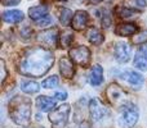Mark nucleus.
Instances as JSON below:
<instances>
[{"label": "nucleus", "mask_w": 147, "mask_h": 128, "mask_svg": "<svg viewBox=\"0 0 147 128\" xmlns=\"http://www.w3.org/2000/svg\"><path fill=\"white\" fill-rule=\"evenodd\" d=\"M54 63V55L44 46L28 49L18 62V72L28 77H41Z\"/></svg>", "instance_id": "f257e3e1"}, {"label": "nucleus", "mask_w": 147, "mask_h": 128, "mask_svg": "<svg viewBox=\"0 0 147 128\" xmlns=\"http://www.w3.org/2000/svg\"><path fill=\"white\" fill-rule=\"evenodd\" d=\"M9 115L16 124H27L31 119V100L23 96H14L9 103Z\"/></svg>", "instance_id": "f03ea898"}, {"label": "nucleus", "mask_w": 147, "mask_h": 128, "mask_svg": "<svg viewBox=\"0 0 147 128\" xmlns=\"http://www.w3.org/2000/svg\"><path fill=\"white\" fill-rule=\"evenodd\" d=\"M140 118L138 108L133 103H127L120 106V115H119V124L124 128H133Z\"/></svg>", "instance_id": "7ed1b4c3"}, {"label": "nucleus", "mask_w": 147, "mask_h": 128, "mask_svg": "<svg viewBox=\"0 0 147 128\" xmlns=\"http://www.w3.org/2000/svg\"><path fill=\"white\" fill-rule=\"evenodd\" d=\"M70 108L69 104H63V105L58 106V108L53 109L52 113L49 114V121H51L52 128H65L69 121L70 115Z\"/></svg>", "instance_id": "20e7f679"}, {"label": "nucleus", "mask_w": 147, "mask_h": 128, "mask_svg": "<svg viewBox=\"0 0 147 128\" xmlns=\"http://www.w3.org/2000/svg\"><path fill=\"white\" fill-rule=\"evenodd\" d=\"M89 113H90L92 121L94 123H98V122L106 119L107 117H110V110L106 105H103L99 99L93 97L89 103Z\"/></svg>", "instance_id": "39448f33"}, {"label": "nucleus", "mask_w": 147, "mask_h": 128, "mask_svg": "<svg viewBox=\"0 0 147 128\" xmlns=\"http://www.w3.org/2000/svg\"><path fill=\"white\" fill-rule=\"evenodd\" d=\"M106 96H107L110 103H111L112 105H116V106H119V105L123 106L124 104L129 103L127 92H125L120 86L115 85V83H112V85H110L109 87H107Z\"/></svg>", "instance_id": "423d86ee"}, {"label": "nucleus", "mask_w": 147, "mask_h": 128, "mask_svg": "<svg viewBox=\"0 0 147 128\" xmlns=\"http://www.w3.org/2000/svg\"><path fill=\"white\" fill-rule=\"evenodd\" d=\"M90 50L86 46H78L70 50L71 60L80 67H88L90 64Z\"/></svg>", "instance_id": "0eeeda50"}, {"label": "nucleus", "mask_w": 147, "mask_h": 128, "mask_svg": "<svg viewBox=\"0 0 147 128\" xmlns=\"http://www.w3.org/2000/svg\"><path fill=\"white\" fill-rule=\"evenodd\" d=\"M58 37H59L58 30L57 28H52V30H45L39 33L38 41L41 45H44V48H53V46H57Z\"/></svg>", "instance_id": "6e6552de"}, {"label": "nucleus", "mask_w": 147, "mask_h": 128, "mask_svg": "<svg viewBox=\"0 0 147 128\" xmlns=\"http://www.w3.org/2000/svg\"><path fill=\"white\" fill-rule=\"evenodd\" d=\"M115 59L119 63H127L130 59V46L125 42H117L115 46Z\"/></svg>", "instance_id": "1a4fd4ad"}, {"label": "nucleus", "mask_w": 147, "mask_h": 128, "mask_svg": "<svg viewBox=\"0 0 147 128\" xmlns=\"http://www.w3.org/2000/svg\"><path fill=\"white\" fill-rule=\"evenodd\" d=\"M121 78L124 81H127L132 87L134 88H140L143 85V77L141 73L136 72V70H125L124 73H121Z\"/></svg>", "instance_id": "9d476101"}, {"label": "nucleus", "mask_w": 147, "mask_h": 128, "mask_svg": "<svg viewBox=\"0 0 147 128\" xmlns=\"http://www.w3.org/2000/svg\"><path fill=\"white\" fill-rule=\"evenodd\" d=\"M88 21H89V15L85 10H78V12L74 14V18H72V28L75 31H81L86 27L88 25Z\"/></svg>", "instance_id": "9b49d317"}, {"label": "nucleus", "mask_w": 147, "mask_h": 128, "mask_svg": "<svg viewBox=\"0 0 147 128\" xmlns=\"http://www.w3.org/2000/svg\"><path fill=\"white\" fill-rule=\"evenodd\" d=\"M59 72L65 78H72L75 74V68H74L72 62L66 56H62L59 59Z\"/></svg>", "instance_id": "f8f14e48"}, {"label": "nucleus", "mask_w": 147, "mask_h": 128, "mask_svg": "<svg viewBox=\"0 0 147 128\" xmlns=\"http://www.w3.org/2000/svg\"><path fill=\"white\" fill-rule=\"evenodd\" d=\"M88 81L92 86H99L103 82V68L101 65H94L88 74Z\"/></svg>", "instance_id": "ddd939ff"}, {"label": "nucleus", "mask_w": 147, "mask_h": 128, "mask_svg": "<svg viewBox=\"0 0 147 128\" xmlns=\"http://www.w3.org/2000/svg\"><path fill=\"white\" fill-rule=\"evenodd\" d=\"M138 31V27L134 23H120L115 28V33L117 36H133Z\"/></svg>", "instance_id": "4468645a"}, {"label": "nucleus", "mask_w": 147, "mask_h": 128, "mask_svg": "<svg viewBox=\"0 0 147 128\" xmlns=\"http://www.w3.org/2000/svg\"><path fill=\"white\" fill-rule=\"evenodd\" d=\"M36 106L39 108L40 111H49L53 110L56 106V100L48 96H39L36 99Z\"/></svg>", "instance_id": "2eb2a0df"}, {"label": "nucleus", "mask_w": 147, "mask_h": 128, "mask_svg": "<svg viewBox=\"0 0 147 128\" xmlns=\"http://www.w3.org/2000/svg\"><path fill=\"white\" fill-rule=\"evenodd\" d=\"M28 15H30L31 19L36 21L41 19V18L47 17L48 15V8L45 5H39V7H32L28 9Z\"/></svg>", "instance_id": "dca6fc26"}, {"label": "nucleus", "mask_w": 147, "mask_h": 128, "mask_svg": "<svg viewBox=\"0 0 147 128\" xmlns=\"http://www.w3.org/2000/svg\"><path fill=\"white\" fill-rule=\"evenodd\" d=\"M23 19V13L20 10H7L3 13V21L8 23H20Z\"/></svg>", "instance_id": "f3484780"}, {"label": "nucleus", "mask_w": 147, "mask_h": 128, "mask_svg": "<svg viewBox=\"0 0 147 128\" xmlns=\"http://www.w3.org/2000/svg\"><path fill=\"white\" fill-rule=\"evenodd\" d=\"M133 64L140 70H147V56H146V53L143 49H140V50L136 53Z\"/></svg>", "instance_id": "a211bd4d"}, {"label": "nucleus", "mask_w": 147, "mask_h": 128, "mask_svg": "<svg viewBox=\"0 0 147 128\" xmlns=\"http://www.w3.org/2000/svg\"><path fill=\"white\" fill-rule=\"evenodd\" d=\"M86 37H88L89 42L93 44V45H97V46L101 45V44L103 42V35H102L101 31L96 27L89 28L88 33H86Z\"/></svg>", "instance_id": "6ab92c4d"}, {"label": "nucleus", "mask_w": 147, "mask_h": 128, "mask_svg": "<svg viewBox=\"0 0 147 128\" xmlns=\"http://www.w3.org/2000/svg\"><path fill=\"white\" fill-rule=\"evenodd\" d=\"M115 13L117 14V17L123 18V19H132V18L137 17L140 14V12L136 9H130V8H127V7H117Z\"/></svg>", "instance_id": "aec40b11"}, {"label": "nucleus", "mask_w": 147, "mask_h": 128, "mask_svg": "<svg viewBox=\"0 0 147 128\" xmlns=\"http://www.w3.org/2000/svg\"><path fill=\"white\" fill-rule=\"evenodd\" d=\"M21 90L23 91L25 94H28V95H31V94H36L39 90H40V85H39L38 82H35V81H22L21 82Z\"/></svg>", "instance_id": "412c9836"}, {"label": "nucleus", "mask_w": 147, "mask_h": 128, "mask_svg": "<svg viewBox=\"0 0 147 128\" xmlns=\"http://www.w3.org/2000/svg\"><path fill=\"white\" fill-rule=\"evenodd\" d=\"M72 41H74V33L71 31H65L59 36V45H61V48H69Z\"/></svg>", "instance_id": "4be33fe9"}, {"label": "nucleus", "mask_w": 147, "mask_h": 128, "mask_svg": "<svg viewBox=\"0 0 147 128\" xmlns=\"http://www.w3.org/2000/svg\"><path fill=\"white\" fill-rule=\"evenodd\" d=\"M72 12L67 8H62L61 9V15H59V21L63 26H69L72 22Z\"/></svg>", "instance_id": "5701e85b"}, {"label": "nucleus", "mask_w": 147, "mask_h": 128, "mask_svg": "<svg viewBox=\"0 0 147 128\" xmlns=\"http://www.w3.org/2000/svg\"><path fill=\"white\" fill-rule=\"evenodd\" d=\"M58 77L57 76H52V77L47 78L45 81H43V83H41V86H43L44 88H54L58 86Z\"/></svg>", "instance_id": "b1692460"}, {"label": "nucleus", "mask_w": 147, "mask_h": 128, "mask_svg": "<svg viewBox=\"0 0 147 128\" xmlns=\"http://www.w3.org/2000/svg\"><path fill=\"white\" fill-rule=\"evenodd\" d=\"M103 17H102V26L105 28H109L111 26V22H112V17H111V13H110L109 9H105L103 10Z\"/></svg>", "instance_id": "393cba45"}, {"label": "nucleus", "mask_w": 147, "mask_h": 128, "mask_svg": "<svg viewBox=\"0 0 147 128\" xmlns=\"http://www.w3.org/2000/svg\"><path fill=\"white\" fill-rule=\"evenodd\" d=\"M147 41V31H143V32L138 33V35H134L133 37V42L134 44H143Z\"/></svg>", "instance_id": "a878e982"}, {"label": "nucleus", "mask_w": 147, "mask_h": 128, "mask_svg": "<svg viewBox=\"0 0 147 128\" xmlns=\"http://www.w3.org/2000/svg\"><path fill=\"white\" fill-rule=\"evenodd\" d=\"M20 35H21V37H22L23 40H28V38L31 37V35H32V30H31L28 26H25V27L21 28Z\"/></svg>", "instance_id": "bb28decb"}, {"label": "nucleus", "mask_w": 147, "mask_h": 128, "mask_svg": "<svg viewBox=\"0 0 147 128\" xmlns=\"http://www.w3.org/2000/svg\"><path fill=\"white\" fill-rule=\"evenodd\" d=\"M52 17L51 15H47V17H44V18H41V19H39V21H36V26H39V27H44V26H49L52 23Z\"/></svg>", "instance_id": "cd10ccee"}, {"label": "nucleus", "mask_w": 147, "mask_h": 128, "mask_svg": "<svg viewBox=\"0 0 147 128\" xmlns=\"http://www.w3.org/2000/svg\"><path fill=\"white\" fill-rule=\"evenodd\" d=\"M56 96L57 99H58V100H66L67 99V92L65 90H61V91H57L56 92Z\"/></svg>", "instance_id": "c85d7f7f"}, {"label": "nucleus", "mask_w": 147, "mask_h": 128, "mask_svg": "<svg viewBox=\"0 0 147 128\" xmlns=\"http://www.w3.org/2000/svg\"><path fill=\"white\" fill-rule=\"evenodd\" d=\"M21 0H1V4L4 7H12V5H17Z\"/></svg>", "instance_id": "c756f323"}, {"label": "nucleus", "mask_w": 147, "mask_h": 128, "mask_svg": "<svg viewBox=\"0 0 147 128\" xmlns=\"http://www.w3.org/2000/svg\"><path fill=\"white\" fill-rule=\"evenodd\" d=\"M5 78H7V69H5V64H4V62L1 60V82H3V83H4Z\"/></svg>", "instance_id": "7c9ffc66"}, {"label": "nucleus", "mask_w": 147, "mask_h": 128, "mask_svg": "<svg viewBox=\"0 0 147 128\" xmlns=\"http://www.w3.org/2000/svg\"><path fill=\"white\" fill-rule=\"evenodd\" d=\"M136 4L141 8H146L147 7V0H136Z\"/></svg>", "instance_id": "2f4dec72"}, {"label": "nucleus", "mask_w": 147, "mask_h": 128, "mask_svg": "<svg viewBox=\"0 0 147 128\" xmlns=\"http://www.w3.org/2000/svg\"><path fill=\"white\" fill-rule=\"evenodd\" d=\"M89 1H90V3H93V4H97V3H99V1H101V0H89Z\"/></svg>", "instance_id": "473e14b6"}, {"label": "nucleus", "mask_w": 147, "mask_h": 128, "mask_svg": "<svg viewBox=\"0 0 147 128\" xmlns=\"http://www.w3.org/2000/svg\"><path fill=\"white\" fill-rule=\"evenodd\" d=\"M106 1H112V0H106Z\"/></svg>", "instance_id": "72a5a7b5"}, {"label": "nucleus", "mask_w": 147, "mask_h": 128, "mask_svg": "<svg viewBox=\"0 0 147 128\" xmlns=\"http://www.w3.org/2000/svg\"><path fill=\"white\" fill-rule=\"evenodd\" d=\"M81 128H86V127H81Z\"/></svg>", "instance_id": "f704fd0d"}, {"label": "nucleus", "mask_w": 147, "mask_h": 128, "mask_svg": "<svg viewBox=\"0 0 147 128\" xmlns=\"http://www.w3.org/2000/svg\"><path fill=\"white\" fill-rule=\"evenodd\" d=\"M62 1H66V0H62Z\"/></svg>", "instance_id": "c9c22d12"}]
</instances>
